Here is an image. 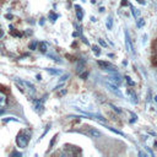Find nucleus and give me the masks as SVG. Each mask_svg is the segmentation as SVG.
<instances>
[{
  "label": "nucleus",
  "instance_id": "nucleus-26",
  "mask_svg": "<svg viewBox=\"0 0 157 157\" xmlns=\"http://www.w3.org/2000/svg\"><path fill=\"white\" fill-rule=\"evenodd\" d=\"M67 77H69V75H67V74H66V75H64V76H63V77H61V78H60V81H61V82H63V81H65V80H66V78H67Z\"/></svg>",
  "mask_w": 157,
  "mask_h": 157
},
{
  "label": "nucleus",
  "instance_id": "nucleus-16",
  "mask_svg": "<svg viewBox=\"0 0 157 157\" xmlns=\"http://www.w3.org/2000/svg\"><path fill=\"white\" fill-rule=\"evenodd\" d=\"M47 71L50 72L52 75H59V74H61L60 70H54V69H47Z\"/></svg>",
  "mask_w": 157,
  "mask_h": 157
},
{
  "label": "nucleus",
  "instance_id": "nucleus-20",
  "mask_svg": "<svg viewBox=\"0 0 157 157\" xmlns=\"http://www.w3.org/2000/svg\"><path fill=\"white\" fill-rule=\"evenodd\" d=\"M125 78H126V82H128V85H129V86H134V85H135V82H134L130 77H128V76H126Z\"/></svg>",
  "mask_w": 157,
  "mask_h": 157
},
{
  "label": "nucleus",
  "instance_id": "nucleus-9",
  "mask_svg": "<svg viewBox=\"0 0 157 157\" xmlns=\"http://www.w3.org/2000/svg\"><path fill=\"white\" fill-rule=\"evenodd\" d=\"M75 9H76V16H77L78 21H81V20H82V17H83L82 9H81V6H78V5H75Z\"/></svg>",
  "mask_w": 157,
  "mask_h": 157
},
{
  "label": "nucleus",
  "instance_id": "nucleus-2",
  "mask_svg": "<svg viewBox=\"0 0 157 157\" xmlns=\"http://www.w3.org/2000/svg\"><path fill=\"white\" fill-rule=\"evenodd\" d=\"M16 81H17L20 85H22V86L26 88V91L29 93V96H33V94L36 93L34 86H33L31 82H28V81H23V80H18V78H16Z\"/></svg>",
  "mask_w": 157,
  "mask_h": 157
},
{
  "label": "nucleus",
  "instance_id": "nucleus-29",
  "mask_svg": "<svg viewBox=\"0 0 157 157\" xmlns=\"http://www.w3.org/2000/svg\"><path fill=\"white\" fill-rule=\"evenodd\" d=\"M2 36H4V31H2V29H0V38H1Z\"/></svg>",
  "mask_w": 157,
  "mask_h": 157
},
{
  "label": "nucleus",
  "instance_id": "nucleus-6",
  "mask_svg": "<svg viewBox=\"0 0 157 157\" xmlns=\"http://www.w3.org/2000/svg\"><path fill=\"white\" fill-rule=\"evenodd\" d=\"M109 78L115 83V85H120L121 83V78H120V76H119V74H117V71L114 72V75H112V76H109Z\"/></svg>",
  "mask_w": 157,
  "mask_h": 157
},
{
  "label": "nucleus",
  "instance_id": "nucleus-27",
  "mask_svg": "<svg viewBox=\"0 0 157 157\" xmlns=\"http://www.w3.org/2000/svg\"><path fill=\"white\" fill-rule=\"evenodd\" d=\"M10 156H22V155H21L20 152H12V153H11Z\"/></svg>",
  "mask_w": 157,
  "mask_h": 157
},
{
  "label": "nucleus",
  "instance_id": "nucleus-19",
  "mask_svg": "<svg viewBox=\"0 0 157 157\" xmlns=\"http://www.w3.org/2000/svg\"><path fill=\"white\" fill-rule=\"evenodd\" d=\"M144 25H145V20H144V18H140V20H139V22H137V27H139V28H141Z\"/></svg>",
  "mask_w": 157,
  "mask_h": 157
},
{
  "label": "nucleus",
  "instance_id": "nucleus-10",
  "mask_svg": "<svg viewBox=\"0 0 157 157\" xmlns=\"http://www.w3.org/2000/svg\"><path fill=\"white\" fill-rule=\"evenodd\" d=\"M38 49L42 52V53H45L48 50V43L47 42H40L38 43Z\"/></svg>",
  "mask_w": 157,
  "mask_h": 157
},
{
  "label": "nucleus",
  "instance_id": "nucleus-18",
  "mask_svg": "<svg viewBox=\"0 0 157 157\" xmlns=\"http://www.w3.org/2000/svg\"><path fill=\"white\" fill-rule=\"evenodd\" d=\"M131 11H132V15H134V17H135V18H137V16L140 15V12H139L136 9H134L132 6H131Z\"/></svg>",
  "mask_w": 157,
  "mask_h": 157
},
{
  "label": "nucleus",
  "instance_id": "nucleus-28",
  "mask_svg": "<svg viewBox=\"0 0 157 157\" xmlns=\"http://www.w3.org/2000/svg\"><path fill=\"white\" fill-rule=\"evenodd\" d=\"M136 1H139L141 5H145V4H146V1H145V0H136Z\"/></svg>",
  "mask_w": 157,
  "mask_h": 157
},
{
  "label": "nucleus",
  "instance_id": "nucleus-4",
  "mask_svg": "<svg viewBox=\"0 0 157 157\" xmlns=\"http://www.w3.org/2000/svg\"><path fill=\"white\" fill-rule=\"evenodd\" d=\"M125 45H126V49H128L130 53H134V47H132V44H131L129 33H128L126 31H125Z\"/></svg>",
  "mask_w": 157,
  "mask_h": 157
},
{
  "label": "nucleus",
  "instance_id": "nucleus-7",
  "mask_svg": "<svg viewBox=\"0 0 157 157\" xmlns=\"http://www.w3.org/2000/svg\"><path fill=\"white\" fill-rule=\"evenodd\" d=\"M87 134L91 136V137H98V136H101L102 134H101V131H98L97 129H93V128H91L88 131H87Z\"/></svg>",
  "mask_w": 157,
  "mask_h": 157
},
{
  "label": "nucleus",
  "instance_id": "nucleus-17",
  "mask_svg": "<svg viewBox=\"0 0 157 157\" xmlns=\"http://www.w3.org/2000/svg\"><path fill=\"white\" fill-rule=\"evenodd\" d=\"M2 121H4V123H7V121H20V120L16 119V118H13V117H10V118H4Z\"/></svg>",
  "mask_w": 157,
  "mask_h": 157
},
{
  "label": "nucleus",
  "instance_id": "nucleus-34",
  "mask_svg": "<svg viewBox=\"0 0 157 157\" xmlns=\"http://www.w3.org/2000/svg\"><path fill=\"white\" fill-rule=\"evenodd\" d=\"M0 1H1V0H0Z\"/></svg>",
  "mask_w": 157,
  "mask_h": 157
},
{
  "label": "nucleus",
  "instance_id": "nucleus-30",
  "mask_svg": "<svg viewBox=\"0 0 157 157\" xmlns=\"http://www.w3.org/2000/svg\"><path fill=\"white\" fill-rule=\"evenodd\" d=\"M155 50H156V53H157V40H156V43H155Z\"/></svg>",
  "mask_w": 157,
  "mask_h": 157
},
{
  "label": "nucleus",
  "instance_id": "nucleus-11",
  "mask_svg": "<svg viewBox=\"0 0 157 157\" xmlns=\"http://www.w3.org/2000/svg\"><path fill=\"white\" fill-rule=\"evenodd\" d=\"M128 94L130 96V101H131V102H132L134 104H136V103H137V99H136V96H135V93L128 90Z\"/></svg>",
  "mask_w": 157,
  "mask_h": 157
},
{
  "label": "nucleus",
  "instance_id": "nucleus-33",
  "mask_svg": "<svg viewBox=\"0 0 157 157\" xmlns=\"http://www.w3.org/2000/svg\"><path fill=\"white\" fill-rule=\"evenodd\" d=\"M155 101H156V102H157V94H156V96H155Z\"/></svg>",
  "mask_w": 157,
  "mask_h": 157
},
{
  "label": "nucleus",
  "instance_id": "nucleus-24",
  "mask_svg": "<svg viewBox=\"0 0 157 157\" xmlns=\"http://www.w3.org/2000/svg\"><path fill=\"white\" fill-rule=\"evenodd\" d=\"M99 40V43H101V45H103V47H107V44H105V42L103 40V39H98Z\"/></svg>",
  "mask_w": 157,
  "mask_h": 157
},
{
  "label": "nucleus",
  "instance_id": "nucleus-12",
  "mask_svg": "<svg viewBox=\"0 0 157 157\" xmlns=\"http://www.w3.org/2000/svg\"><path fill=\"white\" fill-rule=\"evenodd\" d=\"M37 45H38V42H37V40H33V42H31V43H29V45H28V48H29L31 50H36V48H37Z\"/></svg>",
  "mask_w": 157,
  "mask_h": 157
},
{
  "label": "nucleus",
  "instance_id": "nucleus-32",
  "mask_svg": "<svg viewBox=\"0 0 157 157\" xmlns=\"http://www.w3.org/2000/svg\"><path fill=\"white\" fill-rule=\"evenodd\" d=\"M2 113H4V109H1V108H0V115H1Z\"/></svg>",
  "mask_w": 157,
  "mask_h": 157
},
{
  "label": "nucleus",
  "instance_id": "nucleus-13",
  "mask_svg": "<svg viewBox=\"0 0 157 157\" xmlns=\"http://www.w3.org/2000/svg\"><path fill=\"white\" fill-rule=\"evenodd\" d=\"M112 26H113V20H112V16H109L107 18V28L108 29H112Z\"/></svg>",
  "mask_w": 157,
  "mask_h": 157
},
{
  "label": "nucleus",
  "instance_id": "nucleus-8",
  "mask_svg": "<svg viewBox=\"0 0 157 157\" xmlns=\"http://www.w3.org/2000/svg\"><path fill=\"white\" fill-rule=\"evenodd\" d=\"M6 102H7V98H6V94H5L4 92H1V91H0V108H2V107H5V104H6Z\"/></svg>",
  "mask_w": 157,
  "mask_h": 157
},
{
  "label": "nucleus",
  "instance_id": "nucleus-22",
  "mask_svg": "<svg viewBox=\"0 0 157 157\" xmlns=\"http://www.w3.org/2000/svg\"><path fill=\"white\" fill-rule=\"evenodd\" d=\"M49 17H50V20H52V21H55V20L58 18V15H54V13H50V15H49Z\"/></svg>",
  "mask_w": 157,
  "mask_h": 157
},
{
  "label": "nucleus",
  "instance_id": "nucleus-25",
  "mask_svg": "<svg viewBox=\"0 0 157 157\" xmlns=\"http://www.w3.org/2000/svg\"><path fill=\"white\" fill-rule=\"evenodd\" d=\"M80 76H81L82 78H85V77H87V76H88V72H83V74H80Z\"/></svg>",
  "mask_w": 157,
  "mask_h": 157
},
{
  "label": "nucleus",
  "instance_id": "nucleus-15",
  "mask_svg": "<svg viewBox=\"0 0 157 157\" xmlns=\"http://www.w3.org/2000/svg\"><path fill=\"white\" fill-rule=\"evenodd\" d=\"M108 129H109L110 131H113V132H115V134H118V135H120V136H123V137H125V134H124V132H121V131H119V130H117V129H113V128H109V126H108Z\"/></svg>",
  "mask_w": 157,
  "mask_h": 157
},
{
  "label": "nucleus",
  "instance_id": "nucleus-21",
  "mask_svg": "<svg viewBox=\"0 0 157 157\" xmlns=\"http://www.w3.org/2000/svg\"><path fill=\"white\" fill-rule=\"evenodd\" d=\"M109 107H110V108H112L114 112H117V113H121V110H120L118 107H115V105H113V104H109Z\"/></svg>",
  "mask_w": 157,
  "mask_h": 157
},
{
  "label": "nucleus",
  "instance_id": "nucleus-23",
  "mask_svg": "<svg viewBox=\"0 0 157 157\" xmlns=\"http://www.w3.org/2000/svg\"><path fill=\"white\" fill-rule=\"evenodd\" d=\"M11 34H12V36H16V37H21V36H22L20 32H16V31H15V32L12 31V32H11Z\"/></svg>",
  "mask_w": 157,
  "mask_h": 157
},
{
  "label": "nucleus",
  "instance_id": "nucleus-3",
  "mask_svg": "<svg viewBox=\"0 0 157 157\" xmlns=\"http://www.w3.org/2000/svg\"><path fill=\"white\" fill-rule=\"evenodd\" d=\"M98 65H99L103 70H108V71H110V72H115V71H117V67H115L113 64L108 63V61H102V60H99V61H98Z\"/></svg>",
  "mask_w": 157,
  "mask_h": 157
},
{
  "label": "nucleus",
  "instance_id": "nucleus-1",
  "mask_svg": "<svg viewBox=\"0 0 157 157\" xmlns=\"http://www.w3.org/2000/svg\"><path fill=\"white\" fill-rule=\"evenodd\" d=\"M31 139V134L27 131H20L16 136V145L20 148H25L28 145V141Z\"/></svg>",
  "mask_w": 157,
  "mask_h": 157
},
{
  "label": "nucleus",
  "instance_id": "nucleus-14",
  "mask_svg": "<svg viewBox=\"0 0 157 157\" xmlns=\"http://www.w3.org/2000/svg\"><path fill=\"white\" fill-rule=\"evenodd\" d=\"M92 50H93V53H94V55H96V56H98V55L101 54L99 47H97V45H92Z\"/></svg>",
  "mask_w": 157,
  "mask_h": 157
},
{
  "label": "nucleus",
  "instance_id": "nucleus-5",
  "mask_svg": "<svg viewBox=\"0 0 157 157\" xmlns=\"http://www.w3.org/2000/svg\"><path fill=\"white\" fill-rule=\"evenodd\" d=\"M107 86H108V88H109V91H112L115 96H119L120 98H123V93L119 91V88H117L114 85H112L110 82H107Z\"/></svg>",
  "mask_w": 157,
  "mask_h": 157
},
{
  "label": "nucleus",
  "instance_id": "nucleus-31",
  "mask_svg": "<svg viewBox=\"0 0 157 157\" xmlns=\"http://www.w3.org/2000/svg\"><path fill=\"white\" fill-rule=\"evenodd\" d=\"M37 80H42V76L40 75H37Z\"/></svg>",
  "mask_w": 157,
  "mask_h": 157
}]
</instances>
